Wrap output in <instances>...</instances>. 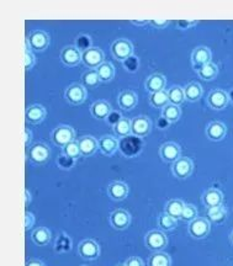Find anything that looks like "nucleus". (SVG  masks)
Returning a JSON list of instances; mask_svg holds the SVG:
<instances>
[{
	"mask_svg": "<svg viewBox=\"0 0 233 266\" xmlns=\"http://www.w3.org/2000/svg\"><path fill=\"white\" fill-rule=\"evenodd\" d=\"M74 138H76V131L73 127L68 126V124H60L51 132L52 142L58 147L64 148L70 142L76 140Z\"/></svg>",
	"mask_w": 233,
	"mask_h": 266,
	"instance_id": "obj_1",
	"label": "nucleus"
},
{
	"mask_svg": "<svg viewBox=\"0 0 233 266\" xmlns=\"http://www.w3.org/2000/svg\"><path fill=\"white\" fill-rule=\"evenodd\" d=\"M144 246L153 252H163V249L168 246V238L166 233L160 230H150L144 236Z\"/></svg>",
	"mask_w": 233,
	"mask_h": 266,
	"instance_id": "obj_2",
	"label": "nucleus"
},
{
	"mask_svg": "<svg viewBox=\"0 0 233 266\" xmlns=\"http://www.w3.org/2000/svg\"><path fill=\"white\" fill-rule=\"evenodd\" d=\"M111 53L114 58L120 62H125L126 60L134 56V44L126 38H118L111 44Z\"/></svg>",
	"mask_w": 233,
	"mask_h": 266,
	"instance_id": "obj_3",
	"label": "nucleus"
},
{
	"mask_svg": "<svg viewBox=\"0 0 233 266\" xmlns=\"http://www.w3.org/2000/svg\"><path fill=\"white\" fill-rule=\"evenodd\" d=\"M25 44L32 50V52H41V50H44L50 44L48 34L41 30L32 31V32H30V34L28 36Z\"/></svg>",
	"mask_w": 233,
	"mask_h": 266,
	"instance_id": "obj_4",
	"label": "nucleus"
},
{
	"mask_svg": "<svg viewBox=\"0 0 233 266\" xmlns=\"http://www.w3.org/2000/svg\"><path fill=\"white\" fill-rule=\"evenodd\" d=\"M28 156L32 163L41 166V164H44L50 159V156H51V150H50L48 146L44 144V143H35V144H32L28 148Z\"/></svg>",
	"mask_w": 233,
	"mask_h": 266,
	"instance_id": "obj_5",
	"label": "nucleus"
},
{
	"mask_svg": "<svg viewBox=\"0 0 233 266\" xmlns=\"http://www.w3.org/2000/svg\"><path fill=\"white\" fill-rule=\"evenodd\" d=\"M211 230V223L208 218L198 217L188 226V232L194 239H204L208 236Z\"/></svg>",
	"mask_w": 233,
	"mask_h": 266,
	"instance_id": "obj_6",
	"label": "nucleus"
},
{
	"mask_svg": "<svg viewBox=\"0 0 233 266\" xmlns=\"http://www.w3.org/2000/svg\"><path fill=\"white\" fill-rule=\"evenodd\" d=\"M82 62L90 69H98L105 62L104 52L99 47H90L82 52Z\"/></svg>",
	"mask_w": 233,
	"mask_h": 266,
	"instance_id": "obj_7",
	"label": "nucleus"
},
{
	"mask_svg": "<svg viewBox=\"0 0 233 266\" xmlns=\"http://www.w3.org/2000/svg\"><path fill=\"white\" fill-rule=\"evenodd\" d=\"M194 172V163L188 156H180L176 163L172 164V172L176 179H188Z\"/></svg>",
	"mask_w": 233,
	"mask_h": 266,
	"instance_id": "obj_8",
	"label": "nucleus"
},
{
	"mask_svg": "<svg viewBox=\"0 0 233 266\" xmlns=\"http://www.w3.org/2000/svg\"><path fill=\"white\" fill-rule=\"evenodd\" d=\"M64 98L70 105H82L86 100V86L79 83H72L68 85V88L64 92Z\"/></svg>",
	"mask_w": 233,
	"mask_h": 266,
	"instance_id": "obj_9",
	"label": "nucleus"
},
{
	"mask_svg": "<svg viewBox=\"0 0 233 266\" xmlns=\"http://www.w3.org/2000/svg\"><path fill=\"white\" fill-rule=\"evenodd\" d=\"M160 156L162 160L166 163L173 164L182 156V148L176 142H166L160 148Z\"/></svg>",
	"mask_w": 233,
	"mask_h": 266,
	"instance_id": "obj_10",
	"label": "nucleus"
},
{
	"mask_svg": "<svg viewBox=\"0 0 233 266\" xmlns=\"http://www.w3.org/2000/svg\"><path fill=\"white\" fill-rule=\"evenodd\" d=\"M152 131V121L147 116H136L131 120V132L136 137H146Z\"/></svg>",
	"mask_w": 233,
	"mask_h": 266,
	"instance_id": "obj_11",
	"label": "nucleus"
},
{
	"mask_svg": "<svg viewBox=\"0 0 233 266\" xmlns=\"http://www.w3.org/2000/svg\"><path fill=\"white\" fill-rule=\"evenodd\" d=\"M208 104L214 110H224L230 104V94L221 89H215L208 95Z\"/></svg>",
	"mask_w": 233,
	"mask_h": 266,
	"instance_id": "obj_12",
	"label": "nucleus"
},
{
	"mask_svg": "<svg viewBox=\"0 0 233 266\" xmlns=\"http://www.w3.org/2000/svg\"><path fill=\"white\" fill-rule=\"evenodd\" d=\"M78 252L83 259L86 260H95L100 255V246L92 239H86L82 240L78 246Z\"/></svg>",
	"mask_w": 233,
	"mask_h": 266,
	"instance_id": "obj_13",
	"label": "nucleus"
},
{
	"mask_svg": "<svg viewBox=\"0 0 233 266\" xmlns=\"http://www.w3.org/2000/svg\"><path fill=\"white\" fill-rule=\"evenodd\" d=\"M211 60H212V53H211V50L206 46H198L192 52V63L194 68H196V70H198L201 66L212 62Z\"/></svg>",
	"mask_w": 233,
	"mask_h": 266,
	"instance_id": "obj_14",
	"label": "nucleus"
},
{
	"mask_svg": "<svg viewBox=\"0 0 233 266\" xmlns=\"http://www.w3.org/2000/svg\"><path fill=\"white\" fill-rule=\"evenodd\" d=\"M60 62L67 66H76L82 62V52L78 47L70 44L60 50Z\"/></svg>",
	"mask_w": 233,
	"mask_h": 266,
	"instance_id": "obj_15",
	"label": "nucleus"
},
{
	"mask_svg": "<svg viewBox=\"0 0 233 266\" xmlns=\"http://www.w3.org/2000/svg\"><path fill=\"white\" fill-rule=\"evenodd\" d=\"M110 223L115 230H124L131 224V214L126 210L118 208L111 212L110 214Z\"/></svg>",
	"mask_w": 233,
	"mask_h": 266,
	"instance_id": "obj_16",
	"label": "nucleus"
},
{
	"mask_svg": "<svg viewBox=\"0 0 233 266\" xmlns=\"http://www.w3.org/2000/svg\"><path fill=\"white\" fill-rule=\"evenodd\" d=\"M201 201L205 204L208 208H214V207H218L224 204V194L221 192L217 188H208L205 192L202 194V198H201Z\"/></svg>",
	"mask_w": 233,
	"mask_h": 266,
	"instance_id": "obj_17",
	"label": "nucleus"
},
{
	"mask_svg": "<svg viewBox=\"0 0 233 266\" xmlns=\"http://www.w3.org/2000/svg\"><path fill=\"white\" fill-rule=\"evenodd\" d=\"M46 108L40 104H35V105H30L26 108L25 118L28 124H38L46 118Z\"/></svg>",
	"mask_w": 233,
	"mask_h": 266,
	"instance_id": "obj_18",
	"label": "nucleus"
},
{
	"mask_svg": "<svg viewBox=\"0 0 233 266\" xmlns=\"http://www.w3.org/2000/svg\"><path fill=\"white\" fill-rule=\"evenodd\" d=\"M166 76L160 73L150 74L144 83L146 90H147L150 94H154V92L166 90Z\"/></svg>",
	"mask_w": 233,
	"mask_h": 266,
	"instance_id": "obj_19",
	"label": "nucleus"
},
{
	"mask_svg": "<svg viewBox=\"0 0 233 266\" xmlns=\"http://www.w3.org/2000/svg\"><path fill=\"white\" fill-rule=\"evenodd\" d=\"M108 198L114 201H121L125 200L128 195V186L124 182H112L108 186Z\"/></svg>",
	"mask_w": 233,
	"mask_h": 266,
	"instance_id": "obj_20",
	"label": "nucleus"
},
{
	"mask_svg": "<svg viewBox=\"0 0 233 266\" xmlns=\"http://www.w3.org/2000/svg\"><path fill=\"white\" fill-rule=\"evenodd\" d=\"M226 132V124L220 121L210 122L208 127H206V136H208V140H214V142H218V140H224Z\"/></svg>",
	"mask_w": 233,
	"mask_h": 266,
	"instance_id": "obj_21",
	"label": "nucleus"
},
{
	"mask_svg": "<svg viewBox=\"0 0 233 266\" xmlns=\"http://www.w3.org/2000/svg\"><path fill=\"white\" fill-rule=\"evenodd\" d=\"M112 112L111 110V105L105 100H98L92 104L90 106V114H92V117H95L96 120H106L110 114Z\"/></svg>",
	"mask_w": 233,
	"mask_h": 266,
	"instance_id": "obj_22",
	"label": "nucleus"
},
{
	"mask_svg": "<svg viewBox=\"0 0 233 266\" xmlns=\"http://www.w3.org/2000/svg\"><path fill=\"white\" fill-rule=\"evenodd\" d=\"M98 143H99V150L104 156H112L120 147V142L114 136H102Z\"/></svg>",
	"mask_w": 233,
	"mask_h": 266,
	"instance_id": "obj_23",
	"label": "nucleus"
},
{
	"mask_svg": "<svg viewBox=\"0 0 233 266\" xmlns=\"http://www.w3.org/2000/svg\"><path fill=\"white\" fill-rule=\"evenodd\" d=\"M79 150H80V154L84 156H90L99 150V143L92 136H84L78 140Z\"/></svg>",
	"mask_w": 233,
	"mask_h": 266,
	"instance_id": "obj_24",
	"label": "nucleus"
},
{
	"mask_svg": "<svg viewBox=\"0 0 233 266\" xmlns=\"http://www.w3.org/2000/svg\"><path fill=\"white\" fill-rule=\"evenodd\" d=\"M118 104L121 110L130 111L136 108L137 105V95L132 90H124L120 92L118 98Z\"/></svg>",
	"mask_w": 233,
	"mask_h": 266,
	"instance_id": "obj_25",
	"label": "nucleus"
},
{
	"mask_svg": "<svg viewBox=\"0 0 233 266\" xmlns=\"http://www.w3.org/2000/svg\"><path fill=\"white\" fill-rule=\"evenodd\" d=\"M184 207H185V204H184V201H182V200H179V198L170 200V201L166 202V206H164V214H169V216L176 218V220H180V217H182Z\"/></svg>",
	"mask_w": 233,
	"mask_h": 266,
	"instance_id": "obj_26",
	"label": "nucleus"
},
{
	"mask_svg": "<svg viewBox=\"0 0 233 266\" xmlns=\"http://www.w3.org/2000/svg\"><path fill=\"white\" fill-rule=\"evenodd\" d=\"M184 94L185 100L190 101V102H196L201 99L204 94L202 86L196 82H192V83L186 84L184 86Z\"/></svg>",
	"mask_w": 233,
	"mask_h": 266,
	"instance_id": "obj_27",
	"label": "nucleus"
},
{
	"mask_svg": "<svg viewBox=\"0 0 233 266\" xmlns=\"http://www.w3.org/2000/svg\"><path fill=\"white\" fill-rule=\"evenodd\" d=\"M52 234L50 232L48 228L46 227H38L34 230L31 234V239H32L34 243L38 246H44L51 242Z\"/></svg>",
	"mask_w": 233,
	"mask_h": 266,
	"instance_id": "obj_28",
	"label": "nucleus"
},
{
	"mask_svg": "<svg viewBox=\"0 0 233 266\" xmlns=\"http://www.w3.org/2000/svg\"><path fill=\"white\" fill-rule=\"evenodd\" d=\"M96 72L102 83H108V82L112 80L116 73L115 66L111 64L110 62L102 63V64L96 69Z\"/></svg>",
	"mask_w": 233,
	"mask_h": 266,
	"instance_id": "obj_29",
	"label": "nucleus"
},
{
	"mask_svg": "<svg viewBox=\"0 0 233 266\" xmlns=\"http://www.w3.org/2000/svg\"><path fill=\"white\" fill-rule=\"evenodd\" d=\"M206 214H208V222L218 224V223H222L224 220H226L227 210L224 208V206L222 204V206L214 207V208H208Z\"/></svg>",
	"mask_w": 233,
	"mask_h": 266,
	"instance_id": "obj_30",
	"label": "nucleus"
},
{
	"mask_svg": "<svg viewBox=\"0 0 233 266\" xmlns=\"http://www.w3.org/2000/svg\"><path fill=\"white\" fill-rule=\"evenodd\" d=\"M168 99L170 105L180 106L185 101V94H184V88H182L180 85H174L170 89L168 90Z\"/></svg>",
	"mask_w": 233,
	"mask_h": 266,
	"instance_id": "obj_31",
	"label": "nucleus"
},
{
	"mask_svg": "<svg viewBox=\"0 0 233 266\" xmlns=\"http://www.w3.org/2000/svg\"><path fill=\"white\" fill-rule=\"evenodd\" d=\"M198 74L201 79H204V80L206 82H210L214 80L217 76V74H218V68H217L216 63L210 62L208 64L201 66L198 70Z\"/></svg>",
	"mask_w": 233,
	"mask_h": 266,
	"instance_id": "obj_32",
	"label": "nucleus"
},
{
	"mask_svg": "<svg viewBox=\"0 0 233 266\" xmlns=\"http://www.w3.org/2000/svg\"><path fill=\"white\" fill-rule=\"evenodd\" d=\"M148 266H172V259L166 252H153L148 259Z\"/></svg>",
	"mask_w": 233,
	"mask_h": 266,
	"instance_id": "obj_33",
	"label": "nucleus"
},
{
	"mask_svg": "<svg viewBox=\"0 0 233 266\" xmlns=\"http://www.w3.org/2000/svg\"><path fill=\"white\" fill-rule=\"evenodd\" d=\"M162 116L169 122V124H174L182 116V110H180V106H176V105H168L166 106L164 108H162Z\"/></svg>",
	"mask_w": 233,
	"mask_h": 266,
	"instance_id": "obj_34",
	"label": "nucleus"
},
{
	"mask_svg": "<svg viewBox=\"0 0 233 266\" xmlns=\"http://www.w3.org/2000/svg\"><path fill=\"white\" fill-rule=\"evenodd\" d=\"M176 226H178V220L170 217L169 214H164V212L158 217V227L162 232H169V230H176Z\"/></svg>",
	"mask_w": 233,
	"mask_h": 266,
	"instance_id": "obj_35",
	"label": "nucleus"
},
{
	"mask_svg": "<svg viewBox=\"0 0 233 266\" xmlns=\"http://www.w3.org/2000/svg\"><path fill=\"white\" fill-rule=\"evenodd\" d=\"M150 104L156 108H164L169 104L168 92L166 90H162V92L150 94Z\"/></svg>",
	"mask_w": 233,
	"mask_h": 266,
	"instance_id": "obj_36",
	"label": "nucleus"
},
{
	"mask_svg": "<svg viewBox=\"0 0 233 266\" xmlns=\"http://www.w3.org/2000/svg\"><path fill=\"white\" fill-rule=\"evenodd\" d=\"M114 132H115V134H118V137H128L130 134H131V120L126 118V117H122V118L120 120V121L118 122L116 124H114L112 127Z\"/></svg>",
	"mask_w": 233,
	"mask_h": 266,
	"instance_id": "obj_37",
	"label": "nucleus"
},
{
	"mask_svg": "<svg viewBox=\"0 0 233 266\" xmlns=\"http://www.w3.org/2000/svg\"><path fill=\"white\" fill-rule=\"evenodd\" d=\"M82 83L89 88H96L99 83H102L99 76H98L96 69H89L88 72H84L82 74Z\"/></svg>",
	"mask_w": 233,
	"mask_h": 266,
	"instance_id": "obj_38",
	"label": "nucleus"
},
{
	"mask_svg": "<svg viewBox=\"0 0 233 266\" xmlns=\"http://www.w3.org/2000/svg\"><path fill=\"white\" fill-rule=\"evenodd\" d=\"M198 218V208L194 206V204H185V207L184 210H182V217H180V220H184V222H192L194 220H196Z\"/></svg>",
	"mask_w": 233,
	"mask_h": 266,
	"instance_id": "obj_39",
	"label": "nucleus"
},
{
	"mask_svg": "<svg viewBox=\"0 0 233 266\" xmlns=\"http://www.w3.org/2000/svg\"><path fill=\"white\" fill-rule=\"evenodd\" d=\"M63 154H66V156H70V158L74 159V160L78 159L79 156H82L80 150H79L78 140H73V142H70V144L66 146V147L63 148Z\"/></svg>",
	"mask_w": 233,
	"mask_h": 266,
	"instance_id": "obj_40",
	"label": "nucleus"
},
{
	"mask_svg": "<svg viewBox=\"0 0 233 266\" xmlns=\"http://www.w3.org/2000/svg\"><path fill=\"white\" fill-rule=\"evenodd\" d=\"M70 246H72V244H70V236H66V234H60V236H58V240L54 249L57 250V252H68V250L70 249Z\"/></svg>",
	"mask_w": 233,
	"mask_h": 266,
	"instance_id": "obj_41",
	"label": "nucleus"
},
{
	"mask_svg": "<svg viewBox=\"0 0 233 266\" xmlns=\"http://www.w3.org/2000/svg\"><path fill=\"white\" fill-rule=\"evenodd\" d=\"M35 64H36L35 53L25 44V69L26 70H30Z\"/></svg>",
	"mask_w": 233,
	"mask_h": 266,
	"instance_id": "obj_42",
	"label": "nucleus"
},
{
	"mask_svg": "<svg viewBox=\"0 0 233 266\" xmlns=\"http://www.w3.org/2000/svg\"><path fill=\"white\" fill-rule=\"evenodd\" d=\"M76 46L78 47V50H80V52L89 50L90 47H92V41H90L88 34H80V36L78 37V40H76Z\"/></svg>",
	"mask_w": 233,
	"mask_h": 266,
	"instance_id": "obj_43",
	"label": "nucleus"
},
{
	"mask_svg": "<svg viewBox=\"0 0 233 266\" xmlns=\"http://www.w3.org/2000/svg\"><path fill=\"white\" fill-rule=\"evenodd\" d=\"M74 166V159L70 158V156H67L66 154H63V156H60V158H58V166L60 168V169H70Z\"/></svg>",
	"mask_w": 233,
	"mask_h": 266,
	"instance_id": "obj_44",
	"label": "nucleus"
},
{
	"mask_svg": "<svg viewBox=\"0 0 233 266\" xmlns=\"http://www.w3.org/2000/svg\"><path fill=\"white\" fill-rule=\"evenodd\" d=\"M125 266H144V262L141 258L131 256L125 262Z\"/></svg>",
	"mask_w": 233,
	"mask_h": 266,
	"instance_id": "obj_45",
	"label": "nucleus"
},
{
	"mask_svg": "<svg viewBox=\"0 0 233 266\" xmlns=\"http://www.w3.org/2000/svg\"><path fill=\"white\" fill-rule=\"evenodd\" d=\"M34 224H35V216H34L31 212H26L25 214V230H30Z\"/></svg>",
	"mask_w": 233,
	"mask_h": 266,
	"instance_id": "obj_46",
	"label": "nucleus"
},
{
	"mask_svg": "<svg viewBox=\"0 0 233 266\" xmlns=\"http://www.w3.org/2000/svg\"><path fill=\"white\" fill-rule=\"evenodd\" d=\"M196 24L198 21H186V20L176 21V25H178V28H180V30H188V28H192V26H195Z\"/></svg>",
	"mask_w": 233,
	"mask_h": 266,
	"instance_id": "obj_47",
	"label": "nucleus"
},
{
	"mask_svg": "<svg viewBox=\"0 0 233 266\" xmlns=\"http://www.w3.org/2000/svg\"><path fill=\"white\" fill-rule=\"evenodd\" d=\"M150 25H153V28H164L170 24L169 20H150Z\"/></svg>",
	"mask_w": 233,
	"mask_h": 266,
	"instance_id": "obj_48",
	"label": "nucleus"
},
{
	"mask_svg": "<svg viewBox=\"0 0 233 266\" xmlns=\"http://www.w3.org/2000/svg\"><path fill=\"white\" fill-rule=\"evenodd\" d=\"M24 140H25L26 147H31V142H32V133L28 128H25L24 131Z\"/></svg>",
	"mask_w": 233,
	"mask_h": 266,
	"instance_id": "obj_49",
	"label": "nucleus"
},
{
	"mask_svg": "<svg viewBox=\"0 0 233 266\" xmlns=\"http://www.w3.org/2000/svg\"><path fill=\"white\" fill-rule=\"evenodd\" d=\"M169 126H170V124H169V122L166 121V120L164 118L163 116H162L160 118H158V120H157V127H158V128H160V130H166Z\"/></svg>",
	"mask_w": 233,
	"mask_h": 266,
	"instance_id": "obj_50",
	"label": "nucleus"
},
{
	"mask_svg": "<svg viewBox=\"0 0 233 266\" xmlns=\"http://www.w3.org/2000/svg\"><path fill=\"white\" fill-rule=\"evenodd\" d=\"M26 266H46V265H44V262H41V260L31 259V260H28V262H26Z\"/></svg>",
	"mask_w": 233,
	"mask_h": 266,
	"instance_id": "obj_51",
	"label": "nucleus"
},
{
	"mask_svg": "<svg viewBox=\"0 0 233 266\" xmlns=\"http://www.w3.org/2000/svg\"><path fill=\"white\" fill-rule=\"evenodd\" d=\"M31 204V194L28 190H25V207H28Z\"/></svg>",
	"mask_w": 233,
	"mask_h": 266,
	"instance_id": "obj_52",
	"label": "nucleus"
},
{
	"mask_svg": "<svg viewBox=\"0 0 233 266\" xmlns=\"http://www.w3.org/2000/svg\"><path fill=\"white\" fill-rule=\"evenodd\" d=\"M131 24H134V25H140V26H144V25H147V24H150V21L148 20H144V21H138V20H132Z\"/></svg>",
	"mask_w": 233,
	"mask_h": 266,
	"instance_id": "obj_53",
	"label": "nucleus"
},
{
	"mask_svg": "<svg viewBox=\"0 0 233 266\" xmlns=\"http://www.w3.org/2000/svg\"><path fill=\"white\" fill-rule=\"evenodd\" d=\"M230 239H231V243L233 244V230L231 232V236H230Z\"/></svg>",
	"mask_w": 233,
	"mask_h": 266,
	"instance_id": "obj_54",
	"label": "nucleus"
},
{
	"mask_svg": "<svg viewBox=\"0 0 233 266\" xmlns=\"http://www.w3.org/2000/svg\"><path fill=\"white\" fill-rule=\"evenodd\" d=\"M115 266H125V264H118V265H115Z\"/></svg>",
	"mask_w": 233,
	"mask_h": 266,
	"instance_id": "obj_55",
	"label": "nucleus"
},
{
	"mask_svg": "<svg viewBox=\"0 0 233 266\" xmlns=\"http://www.w3.org/2000/svg\"><path fill=\"white\" fill-rule=\"evenodd\" d=\"M84 266H86V265H84Z\"/></svg>",
	"mask_w": 233,
	"mask_h": 266,
	"instance_id": "obj_56",
	"label": "nucleus"
}]
</instances>
